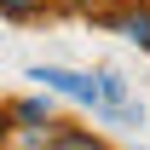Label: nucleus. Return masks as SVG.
<instances>
[{
	"mask_svg": "<svg viewBox=\"0 0 150 150\" xmlns=\"http://www.w3.org/2000/svg\"><path fill=\"white\" fill-rule=\"evenodd\" d=\"M29 81H40L46 93H64V98H75V104H87V110H98V81H93V75H81V69L35 64V69H29Z\"/></svg>",
	"mask_w": 150,
	"mask_h": 150,
	"instance_id": "f257e3e1",
	"label": "nucleus"
},
{
	"mask_svg": "<svg viewBox=\"0 0 150 150\" xmlns=\"http://www.w3.org/2000/svg\"><path fill=\"white\" fill-rule=\"evenodd\" d=\"M98 23H110L115 35H127L139 52H150V6L139 0V6H127V12H110V18H98Z\"/></svg>",
	"mask_w": 150,
	"mask_h": 150,
	"instance_id": "f03ea898",
	"label": "nucleus"
},
{
	"mask_svg": "<svg viewBox=\"0 0 150 150\" xmlns=\"http://www.w3.org/2000/svg\"><path fill=\"white\" fill-rule=\"evenodd\" d=\"M6 121H18V127H46V121H52V98H40V93L12 98V104H6Z\"/></svg>",
	"mask_w": 150,
	"mask_h": 150,
	"instance_id": "7ed1b4c3",
	"label": "nucleus"
},
{
	"mask_svg": "<svg viewBox=\"0 0 150 150\" xmlns=\"http://www.w3.org/2000/svg\"><path fill=\"white\" fill-rule=\"evenodd\" d=\"M46 6L52 0H0V18L6 23H35V18H46Z\"/></svg>",
	"mask_w": 150,
	"mask_h": 150,
	"instance_id": "20e7f679",
	"label": "nucleus"
},
{
	"mask_svg": "<svg viewBox=\"0 0 150 150\" xmlns=\"http://www.w3.org/2000/svg\"><path fill=\"white\" fill-rule=\"evenodd\" d=\"M6 127H12V121H6V104H0V144H6Z\"/></svg>",
	"mask_w": 150,
	"mask_h": 150,
	"instance_id": "39448f33",
	"label": "nucleus"
},
{
	"mask_svg": "<svg viewBox=\"0 0 150 150\" xmlns=\"http://www.w3.org/2000/svg\"><path fill=\"white\" fill-rule=\"evenodd\" d=\"M64 6H81V0H64Z\"/></svg>",
	"mask_w": 150,
	"mask_h": 150,
	"instance_id": "423d86ee",
	"label": "nucleus"
}]
</instances>
